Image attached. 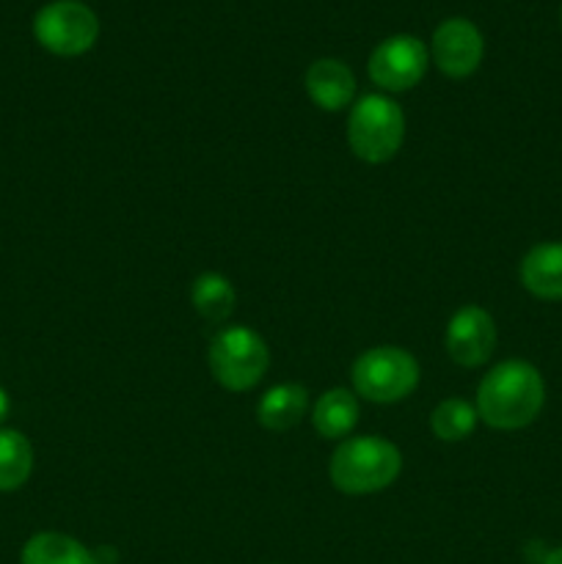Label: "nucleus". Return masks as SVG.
<instances>
[{"mask_svg":"<svg viewBox=\"0 0 562 564\" xmlns=\"http://www.w3.org/2000/svg\"><path fill=\"white\" fill-rule=\"evenodd\" d=\"M545 383L529 361H501L479 380L477 416L494 430H521L540 416Z\"/></svg>","mask_w":562,"mask_h":564,"instance_id":"nucleus-1","label":"nucleus"},{"mask_svg":"<svg viewBox=\"0 0 562 564\" xmlns=\"http://www.w3.org/2000/svg\"><path fill=\"white\" fill-rule=\"evenodd\" d=\"M402 471V455L380 435H358L336 446L331 455V482L347 496H367L386 490Z\"/></svg>","mask_w":562,"mask_h":564,"instance_id":"nucleus-2","label":"nucleus"},{"mask_svg":"<svg viewBox=\"0 0 562 564\" xmlns=\"http://www.w3.org/2000/svg\"><path fill=\"white\" fill-rule=\"evenodd\" d=\"M406 138L402 108L386 94H367L358 99L347 116V143L364 163H389Z\"/></svg>","mask_w":562,"mask_h":564,"instance_id":"nucleus-3","label":"nucleus"},{"mask_svg":"<svg viewBox=\"0 0 562 564\" xmlns=\"http://www.w3.org/2000/svg\"><path fill=\"white\" fill-rule=\"evenodd\" d=\"M207 364L226 391H248L268 372L270 352L257 330L248 325H229L209 341Z\"/></svg>","mask_w":562,"mask_h":564,"instance_id":"nucleus-4","label":"nucleus"},{"mask_svg":"<svg viewBox=\"0 0 562 564\" xmlns=\"http://www.w3.org/2000/svg\"><path fill=\"white\" fill-rule=\"evenodd\" d=\"M419 386V364L402 347H372L353 364V389L364 400L391 405L406 400Z\"/></svg>","mask_w":562,"mask_h":564,"instance_id":"nucleus-5","label":"nucleus"},{"mask_svg":"<svg viewBox=\"0 0 562 564\" xmlns=\"http://www.w3.org/2000/svg\"><path fill=\"white\" fill-rule=\"evenodd\" d=\"M33 36L55 55H83L99 36V20L80 0H53L33 17Z\"/></svg>","mask_w":562,"mask_h":564,"instance_id":"nucleus-6","label":"nucleus"},{"mask_svg":"<svg viewBox=\"0 0 562 564\" xmlns=\"http://www.w3.org/2000/svg\"><path fill=\"white\" fill-rule=\"evenodd\" d=\"M430 64V50L417 36H391L380 42L369 55L367 72L375 86L383 91H408L424 77Z\"/></svg>","mask_w":562,"mask_h":564,"instance_id":"nucleus-7","label":"nucleus"},{"mask_svg":"<svg viewBox=\"0 0 562 564\" xmlns=\"http://www.w3.org/2000/svg\"><path fill=\"white\" fill-rule=\"evenodd\" d=\"M485 53L483 33L474 22L463 17L444 20L433 33V47L430 55L435 58V66L446 77H468L479 66Z\"/></svg>","mask_w":562,"mask_h":564,"instance_id":"nucleus-8","label":"nucleus"},{"mask_svg":"<svg viewBox=\"0 0 562 564\" xmlns=\"http://www.w3.org/2000/svg\"><path fill=\"white\" fill-rule=\"evenodd\" d=\"M496 323L483 306H463L446 325V352L461 367H479L494 356Z\"/></svg>","mask_w":562,"mask_h":564,"instance_id":"nucleus-9","label":"nucleus"},{"mask_svg":"<svg viewBox=\"0 0 562 564\" xmlns=\"http://www.w3.org/2000/svg\"><path fill=\"white\" fill-rule=\"evenodd\" d=\"M306 94L312 102L323 110H342L350 105L353 94H356V77H353L350 66L342 64L336 58H317L306 69Z\"/></svg>","mask_w":562,"mask_h":564,"instance_id":"nucleus-10","label":"nucleus"},{"mask_svg":"<svg viewBox=\"0 0 562 564\" xmlns=\"http://www.w3.org/2000/svg\"><path fill=\"white\" fill-rule=\"evenodd\" d=\"M521 284L540 301H562V242H540L521 259Z\"/></svg>","mask_w":562,"mask_h":564,"instance_id":"nucleus-11","label":"nucleus"},{"mask_svg":"<svg viewBox=\"0 0 562 564\" xmlns=\"http://www.w3.org/2000/svg\"><path fill=\"white\" fill-rule=\"evenodd\" d=\"M309 405V394L303 386L298 383H279L262 394L257 405V422L264 430L273 433H284V430L295 427L303 419Z\"/></svg>","mask_w":562,"mask_h":564,"instance_id":"nucleus-12","label":"nucleus"},{"mask_svg":"<svg viewBox=\"0 0 562 564\" xmlns=\"http://www.w3.org/2000/svg\"><path fill=\"white\" fill-rule=\"evenodd\" d=\"M20 564H97V556L69 534L39 532L22 545Z\"/></svg>","mask_w":562,"mask_h":564,"instance_id":"nucleus-13","label":"nucleus"},{"mask_svg":"<svg viewBox=\"0 0 562 564\" xmlns=\"http://www.w3.org/2000/svg\"><path fill=\"white\" fill-rule=\"evenodd\" d=\"M358 422V400L347 389H331L314 402L312 424L320 438H345Z\"/></svg>","mask_w":562,"mask_h":564,"instance_id":"nucleus-14","label":"nucleus"},{"mask_svg":"<svg viewBox=\"0 0 562 564\" xmlns=\"http://www.w3.org/2000/svg\"><path fill=\"white\" fill-rule=\"evenodd\" d=\"M33 474V446L20 430H0V494H14Z\"/></svg>","mask_w":562,"mask_h":564,"instance_id":"nucleus-15","label":"nucleus"},{"mask_svg":"<svg viewBox=\"0 0 562 564\" xmlns=\"http://www.w3.org/2000/svg\"><path fill=\"white\" fill-rule=\"evenodd\" d=\"M191 303L207 323H224L235 312L237 292L226 275L209 270V273H202L193 281Z\"/></svg>","mask_w":562,"mask_h":564,"instance_id":"nucleus-16","label":"nucleus"},{"mask_svg":"<svg viewBox=\"0 0 562 564\" xmlns=\"http://www.w3.org/2000/svg\"><path fill=\"white\" fill-rule=\"evenodd\" d=\"M477 408L468 405L466 400H444L430 413V430H433L435 438L446 441V444L466 441L477 427Z\"/></svg>","mask_w":562,"mask_h":564,"instance_id":"nucleus-17","label":"nucleus"},{"mask_svg":"<svg viewBox=\"0 0 562 564\" xmlns=\"http://www.w3.org/2000/svg\"><path fill=\"white\" fill-rule=\"evenodd\" d=\"M9 411H11V400H9V391L3 389V386H0V424L6 422V416H9Z\"/></svg>","mask_w":562,"mask_h":564,"instance_id":"nucleus-18","label":"nucleus"},{"mask_svg":"<svg viewBox=\"0 0 562 564\" xmlns=\"http://www.w3.org/2000/svg\"><path fill=\"white\" fill-rule=\"evenodd\" d=\"M543 564H562V545H560V549L549 551V554H545Z\"/></svg>","mask_w":562,"mask_h":564,"instance_id":"nucleus-19","label":"nucleus"},{"mask_svg":"<svg viewBox=\"0 0 562 564\" xmlns=\"http://www.w3.org/2000/svg\"><path fill=\"white\" fill-rule=\"evenodd\" d=\"M560 20H562V11H560Z\"/></svg>","mask_w":562,"mask_h":564,"instance_id":"nucleus-20","label":"nucleus"}]
</instances>
